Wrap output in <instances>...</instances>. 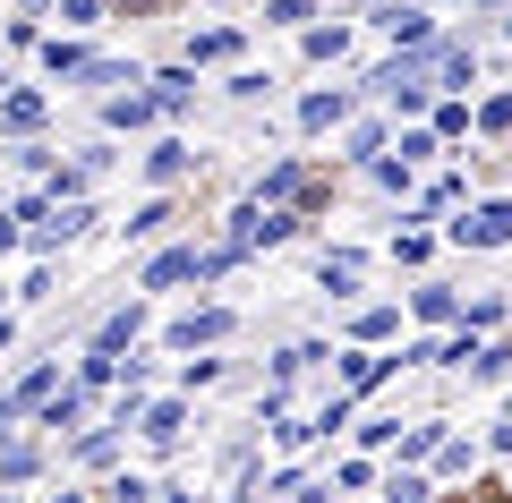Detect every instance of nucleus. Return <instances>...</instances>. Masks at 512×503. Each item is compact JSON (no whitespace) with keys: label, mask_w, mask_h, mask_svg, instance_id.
Here are the masks:
<instances>
[{"label":"nucleus","mask_w":512,"mask_h":503,"mask_svg":"<svg viewBox=\"0 0 512 503\" xmlns=\"http://www.w3.org/2000/svg\"><path fill=\"white\" fill-rule=\"evenodd\" d=\"M231 273V248H163L146 265V290H180V282H222Z\"/></svg>","instance_id":"nucleus-1"},{"label":"nucleus","mask_w":512,"mask_h":503,"mask_svg":"<svg viewBox=\"0 0 512 503\" xmlns=\"http://www.w3.org/2000/svg\"><path fill=\"white\" fill-rule=\"evenodd\" d=\"M444 239H461V248H504V239H512V205H504V197L470 205L461 222H444Z\"/></svg>","instance_id":"nucleus-2"},{"label":"nucleus","mask_w":512,"mask_h":503,"mask_svg":"<svg viewBox=\"0 0 512 503\" xmlns=\"http://www.w3.org/2000/svg\"><path fill=\"white\" fill-rule=\"evenodd\" d=\"M393 367H410V350H350L342 359V393H376Z\"/></svg>","instance_id":"nucleus-3"},{"label":"nucleus","mask_w":512,"mask_h":503,"mask_svg":"<svg viewBox=\"0 0 512 503\" xmlns=\"http://www.w3.org/2000/svg\"><path fill=\"white\" fill-rule=\"evenodd\" d=\"M214 342H231V307H197L171 324V350H214Z\"/></svg>","instance_id":"nucleus-4"},{"label":"nucleus","mask_w":512,"mask_h":503,"mask_svg":"<svg viewBox=\"0 0 512 503\" xmlns=\"http://www.w3.org/2000/svg\"><path fill=\"white\" fill-rule=\"evenodd\" d=\"M350 120V86H316L308 103H299V128H308V137H325V128H342Z\"/></svg>","instance_id":"nucleus-5"},{"label":"nucleus","mask_w":512,"mask_h":503,"mask_svg":"<svg viewBox=\"0 0 512 503\" xmlns=\"http://www.w3.org/2000/svg\"><path fill=\"white\" fill-rule=\"evenodd\" d=\"M35 410H43L35 427H52V435H60V427H86V384H52Z\"/></svg>","instance_id":"nucleus-6"},{"label":"nucleus","mask_w":512,"mask_h":503,"mask_svg":"<svg viewBox=\"0 0 512 503\" xmlns=\"http://www.w3.org/2000/svg\"><path fill=\"white\" fill-rule=\"evenodd\" d=\"M163 111H154V94H111L103 103V128H154Z\"/></svg>","instance_id":"nucleus-7"},{"label":"nucleus","mask_w":512,"mask_h":503,"mask_svg":"<svg viewBox=\"0 0 512 503\" xmlns=\"http://www.w3.org/2000/svg\"><path fill=\"white\" fill-rule=\"evenodd\" d=\"M146 94H154V111H188V94H197V69H163V77H146Z\"/></svg>","instance_id":"nucleus-8"},{"label":"nucleus","mask_w":512,"mask_h":503,"mask_svg":"<svg viewBox=\"0 0 512 503\" xmlns=\"http://www.w3.org/2000/svg\"><path fill=\"white\" fill-rule=\"evenodd\" d=\"M376 26H384V35H402L410 52H419V43L436 35V18H427V9H376Z\"/></svg>","instance_id":"nucleus-9"},{"label":"nucleus","mask_w":512,"mask_h":503,"mask_svg":"<svg viewBox=\"0 0 512 503\" xmlns=\"http://www.w3.org/2000/svg\"><path fill=\"white\" fill-rule=\"evenodd\" d=\"M137 427H146L154 444H171V435L188 427V401H146V410H137Z\"/></svg>","instance_id":"nucleus-10"},{"label":"nucleus","mask_w":512,"mask_h":503,"mask_svg":"<svg viewBox=\"0 0 512 503\" xmlns=\"http://www.w3.org/2000/svg\"><path fill=\"white\" fill-rule=\"evenodd\" d=\"M180 171H188V145H180V137H163V145L146 154V180H154V188H171Z\"/></svg>","instance_id":"nucleus-11"},{"label":"nucleus","mask_w":512,"mask_h":503,"mask_svg":"<svg viewBox=\"0 0 512 503\" xmlns=\"http://www.w3.org/2000/svg\"><path fill=\"white\" fill-rule=\"evenodd\" d=\"M86 60H94L86 43H60V35L43 43V69H52V86H60V77H86Z\"/></svg>","instance_id":"nucleus-12"},{"label":"nucleus","mask_w":512,"mask_h":503,"mask_svg":"<svg viewBox=\"0 0 512 503\" xmlns=\"http://www.w3.org/2000/svg\"><path fill=\"white\" fill-rule=\"evenodd\" d=\"M350 333H359V342H393V333H402V307H359Z\"/></svg>","instance_id":"nucleus-13"},{"label":"nucleus","mask_w":512,"mask_h":503,"mask_svg":"<svg viewBox=\"0 0 512 503\" xmlns=\"http://www.w3.org/2000/svg\"><path fill=\"white\" fill-rule=\"evenodd\" d=\"M137 333H146V307H120V316H111L103 333H94V350H128Z\"/></svg>","instance_id":"nucleus-14"},{"label":"nucleus","mask_w":512,"mask_h":503,"mask_svg":"<svg viewBox=\"0 0 512 503\" xmlns=\"http://www.w3.org/2000/svg\"><path fill=\"white\" fill-rule=\"evenodd\" d=\"M316 282H325L333 299H350V290H359V256H350V248H342V256H325V265H316Z\"/></svg>","instance_id":"nucleus-15"},{"label":"nucleus","mask_w":512,"mask_h":503,"mask_svg":"<svg viewBox=\"0 0 512 503\" xmlns=\"http://www.w3.org/2000/svg\"><path fill=\"white\" fill-rule=\"evenodd\" d=\"M410 307H419V324H453V316H461V299H453L444 282H427V290H419Z\"/></svg>","instance_id":"nucleus-16"},{"label":"nucleus","mask_w":512,"mask_h":503,"mask_svg":"<svg viewBox=\"0 0 512 503\" xmlns=\"http://www.w3.org/2000/svg\"><path fill=\"white\" fill-rule=\"evenodd\" d=\"M231 52H239V35H231V26H205V35L188 43V69H197V60H231Z\"/></svg>","instance_id":"nucleus-17"},{"label":"nucleus","mask_w":512,"mask_h":503,"mask_svg":"<svg viewBox=\"0 0 512 503\" xmlns=\"http://www.w3.org/2000/svg\"><path fill=\"white\" fill-rule=\"evenodd\" d=\"M0 120L9 128H43V94H0Z\"/></svg>","instance_id":"nucleus-18"},{"label":"nucleus","mask_w":512,"mask_h":503,"mask_svg":"<svg viewBox=\"0 0 512 503\" xmlns=\"http://www.w3.org/2000/svg\"><path fill=\"white\" fill-rule=\"evenodd\" d=\"M163 231H171V197L137 205V222H128V239H163Z\"/></svg>","instance_id":"nucleus-19"},{"label":"nucleus","mask_w":512,"mask_h":503,"mask_svg":"<svg viewBox=\"0 0 512 503\" xmlns=\"http://www.w3.org/2000/svg\"><path fill=\"white\" fill-rule=\"evenodd\" d=\"M52 384H60V367H26V376H18V393H9V401H18V410H35V401L52 393Z\"/></svg>","instance_id":"nucleus-20"},{"label":"nucleus","mask_w":512,"mask_h":503,"mask_svg":"<svg viewBox=\"0 0 512 503\" xmlns=\"http://www.w3.org/2000/svg\"><path fill=\"white\" fill-rule=\"evenodd\" d=\"M350 52V26H308V60H342Z\"/></svg>","instance_id":"nucleus-21"},{"label":"nucleus","mask_w":512,"mask_h":503,"mask_svg":"<svg viewBox=\"0 0 512 503\" xmlns=\"http://www.w3.org/2000/svg\"><path fill=\"white\" fill-rule=\"evenodd\" d=\"M376 154H384V128L359 120V128H350V162H376Z\"/></svg>","instance_id":"nucleus-22"},{"label":"nucleus","mask_w":512,"mask_h":503,"mask_svg":"<svg viewBox=\"0 0 512 503\" xmlns=\"http://www.w3.org/2000/svg\"><path fill=\"white\" fill-rule=\"evenodd\" d=\"M367 171H376V188H393V197H402V188H410V162H393V154H376V162H367Z\"/></svg>","instance_id":"nucleus-23"},{"label":"nucleus","mask_w":512,"mask_h":503,"mask_svg":"<svg viewBox=\"0 0 512 503\" xmlns=\"http://www.w3.org/2000/svg\"><path fill=\"white\" fill-rule=\"evenodd\" d=\"M111 452H120V435H111V427H94V435H77V461H111Z\"/></svg>","instance_id":"nucleus-24"},{"label":"nucleus","mask_w":512,"mask_h":503,"mask_svg":"<svg viewBox=\"0 0 512 503\" xmlns=\"http://www.w3.org/2000/svg\"><path fill=\"white\" fill-rule=\"evenodd\" d=\"M436 444H444V427H410V435H402V461H427Z\"/></svg>","instance_id":"nucleus-25"},{"label":"nucleus","mask_w":512,"mask_h":503,"mask_svg":"<svg viewBox=\"0 0 512 503\" xmlns=\"http://www.w3.org/2000/svg\"><path fill=\"white\" fill-rule=\"evenodd\" d=\"M265 26H308V0H265Z\"/></svg>","instance_id":"nucleus-26"},{"label":"nucleus","mask_w":512,"mask_h":503,"mask_svg":"<svg viewBox=\"0 0 512 503\" xmlns=\"http://www.w3.org/2000/svg\"><path fill=\"white\" fill-rule=\"evenodd\" d=\"M402 162H436V128H410V137H402Z\"/></svg>","instance_id":"nucleus-27"},{"label":"nucleus","mask_w":512,"mask_h":503,"mask_svg":"<svg viewBox=\"0 0 512 503\" xmlns=\"http://www.w3.org/2000/svg\"><path fill=\"white\" fill-rule=\"evenodd\" d=\"M77 384H111V350H86L77 359Z\"/></svg>","instance_id":"nucleus-28"},{"label":"nucleus","mask_w":512,"mask_h":503,"mask_svg":"<svg viewBox=\"0 0 512 503\" xmlns=\"http://www.w3.org/2000/svg\"><path fill=\"white\" fill-rule=\"evenodd\" d=\"M384 503H427V478H410V469H402V478L384 486Z\"/></svg>","instance_id":"nucleus-29"},{"label":"nucleus","mask_w":512,"mask_h":503,"mask_svg":"<svg viewBox=\"0 0 512 503\" xmlns=\"http://www.w3.org/2000/svg\"><path fill=\"white\" fill-rule=\"evenodd\" d=\"M60 18L69 26H103V0H60Z\"/></svg>","instance_id":"nucleus-30"},{"label":"nucleus","mask_w":512,"mask_h":503,"mask_svg":"<svg viewBox=\"0 0 512 503\" xmlns=\"http://www.w3.org/2000/svg\"><path fill=\"white\" fill-rule=\"evenodd\" d=\"M60 503H77V495H60Z\"/></svg>","instance_id":"nucleus-31"},{"label":"nucleus","mask_w":512,"mask_h":503,"mask_svg":"<svg viewBox=\"0 0 512 503\" xmlns=\"http://www.w3.org/2000/svg\"><path fill=\"white\" fill-rule=\"evenodd\" d=\"M0 299H9V290H0Z\"/></svg>","instance_id":"nucleus-32"},{"label":"nucleus","mask_w":512,"mask_h":503,"mask_svg":"<svg viewBox=\"0 0 512 503\" xmlns=\"http://www.w3.org/2000/svg\"><path fill=\"white\" fill-rule=\"evenodd\" d=\"M0 86H9V77H0Z\"/></svg>","instance_id":"nucleus-33"}]
</instances>
